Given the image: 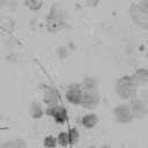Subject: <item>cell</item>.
<instances>
[{
  "label": "cell",
  "instance_id": "9a60e30c",
  "mask_svg": "<svg viewBox=\"0 0 148 148\" xmlns=\"http://www.w3.org/2000/svg\"><path fill=\"white\" fill-rule=\"evenodd\" d=\"M67 133H68V138H69V145L71 146L76 145L80 140V132L77 131V128L76 127H71L67 131Z\"/></svg>",
  "mask_w": 148,
  "mask_h": 148
},
{
  "label": "cell",
  "instance_id": "e0dca14e",
  "mask_svg": "<svg viewBox=\"0 0 148 148\" xmlns=\"http://www.w3.org/2000/svg\"><path fill=\"white\" fill-rule=\"evenodd\" d=\"M43 146L45 148H57V146H58L57 136H54V135H46V136H44Z\"/></svg>",
  "mask_w": 148,
  "mask_h": 148
},
{
  "label": "cell",
  "instance_id": "8fae6325",
  "mask_svg": "<svg viewBox=\"0 0 148 148\" xmlns=\"http://www.w3.org/2000/svg\"><path fill=\"white\" fill-rule=\"evenodd\" d=\"M133 80L135 81V83L140 87V86H145L148 83V68L146 67H140L136 68L133 74H131Z\"/></svg>",
  "mask_w": 148,
  "mask_h": 148
},
{
  "label": "cell",
  "instance_id": "2e32d148",
  "mask_svg": "<svg viewBox=\"0 0 148 148\" xmlns=\"http://www.w3.org/2000/svg\"><path fill=\"white\" fill-rule=\"evenodd\" d=\"M57 141H58V146H60L61 148H66L69 146V138H68V133L67 132H59L57 134Z\"/></svg>",
  "mask_w": 148,
  "mask_h": 148
},
{
  "label": "cell",
  "instance_id": "ba28073f",
  "mask_svg": "<svg viewBox=\"0 0 148 148\" xmlns=\"http://www.w3.org/2000/svg\"><path fill=\"white\" fill-rule=\"evenodd\" d=\"M101 102V95L98 91H86L84 90V96L81 106L88 110H94L98 106Z\"/></svg>",
  "mask_w": 148,
  "mask_h": 148
},
{
  "label": "cell",
  "instance_id": "44dd1931",
  "mask_svg": "<svg viewBox=\"0 0 148 148\" xmlns=\"http://www.w3.org/2000/svg\"><path fill=\"white\" fill-rule=\"evenodd\" d=\"M98 148H112L110 145H108V143H103V145H101Z\"/></svg>",
  "mask_w": 148,
  "mask_h": 148
},
{
  "label": "cell",
  "instance_id": "7402d4cb",
  "mask_svg": "<svg viewBox=\"0 0 148 148\" xmlns=\"http://www.w3.org/2000/svg\"><path fill=\"white\" fill-rule=\"evenodd\" d=\"M86 148H97V147H96L95 145H88V146H87Z\"/></svg>",
  "mask_w": 148,
  "mask_h": 148
},
{
  "label": "cell",
  "instance_id": "7a4b0ae2",
  "mask_svg": "<svg viewBox=\"0 0 148 148\" xmlns=\"http://www.w3.org/2000/svg\"><path fill=\"white\" fill-rule=\"evenodd\" d=\"M112 114H113L116 123L120 125H127L134 120V117H133V113L131 111L128 103L117 104L112 110Z\"/></svg>",
  "mask_w": 148,
  "mask_h": 148
},
{
  "label": "cell",
  "instance_id": "603a6c76",
  "mask_svg": "<svg viewBox=\"0 0 148 148\" xmlns=\"http://www.w3.org/2000/svg\"><path fill=\"white\" fill-rule=\"evenodd\" d=\"M147 116H148V113H147Z\"/></svg>",
  "mask_w": 148,
  "mask_h": 148
},
{
  "label": "cell",
  "instance_id": "8992f818",
  "mask_svg": "<svg viewBox=\"0 0 148 148\" xmlns=\"http://www.w3.org/2000/svg\"><path fill=\"white\" fill-rule=\"evenodd\" d=\"M45 113L47 116H50L59 125H64L68 120V111L62 105H56V106L46 108Z\"/></svg>",
  "mask_w": 148,
  "mask_h": 148
},
{
  "label": "cell",
  "instance_id": "9c48e42d",
  "mask_svg": "<svg viewBox=\"0 0 148 148\" xmlns=\"http://www.w3.org/2000/svg\"><path fill=\"white\" fill-rule=\"evenodd\" d=\"M43 102L46 105V108L59 105L58 104L59 103V96H58L57 90L53 87H50V86L44 87V89H43Z\"/></svg>",
  "mask_w": 148,
  "mask_h": 148
},
{
  "label": "cell",
  "instance_id": "6da1fadb",
  "mask_svg": "<svg viewBox=\"0 0 148 148\" xmlns=\"http://www.w3.org/2000/svg\"><path fill=\"white\" fill-rule=\"evenodd\" d=\"M139 86L133 80L132 75L119 76L114 81V92L123 101H131L135 97Z\"/></svg>",
  "mask_w": 148,
  "mask_h": 148
},
{
  "label": "cell",
  "instance_id": "7c38bea8",
  "mask_svg": "<svg viewBox=\"0 0 148 148\" xmlns=\"http://www.w3.org/2000/svg\"><path fill=\"white\" fill-rule=\"evenodd\" d=\"M29 114L34 120H39V119H42L44 117L45 110H44L43 105L39 102L32 101L30 103V106H29Z\"/></svg>",
  "mask_w": 148,
  "mask_h": 148
},
{
  "label": "cell",
  "instance_id": "ffe728a7",
  "mask_svg": "<svg viewBox=\"0 0 148 148\" xmlns=\"http://www.w3.org/2000/svg\"><path fill=\"white\" fill-rule=\"evenodd\" d=\"M142 8H145L146 10H148V0H145V1H139L138 2Z\"/></svg>",
  "mask_w": 148,
  "mask_h": 148
},
{
  "label": "cell",
  "instance_id": "5bb4252c",
  "mask_svg": "<svg viewBox=\"0 0 148 148\" xmlns=\"http://www.w3.org/2000/svg\"><path fill=\"white\" fill-rule=\"evenodd\" d=\"M23 5L28 7L31 12H38L44 6V2L40 0H28V1H24Z\"/></svg>",
  "mask_w": 148,
  "mask_h": 148
},
{
  "label": "cell",
  "instance_id": "d6986e66",
  "mask_svg": "<svg viewBox=\"0 0 148 148\" xmlns=\"http://www.w3.org/2000/svg\"><path fill=\"white\" fill-rule=\"evenodd\" d=\"M56 53H57L58 59H60V60H65V59L68 57V49H67V46L61 45V46H59V47L57 49Z\"/></svg>",
  "mask_w": 148,
  "mask_h": 148
},
{
  "label": "cell",
  "instance_id": "277c9868",
  "mask_svg": "<svg viewBox=\"0 0 148 148\" xmlns=\"http://www.w3.org/2000/svg\"><path fill=\"white\" fill-rule=\"evenodd\" d=\"M84 96V89L82 88L81 83H73L66 90L65 97L68 103L72 105H81Z\"/></svg>",
  "mask_w": 148,
  "mask_h": 148
},
{
  "label": "cell",
  "instance_id": "4fadbf2b",
  "mask_svg": "<svg viewBox=\"0 0 148 148\" xmlns=\"http://www.w3.org/2000/svg\"><path fill=\"white\" fill-rule=\"evenodd\" d=\"M81 86L86 91H98V80L94 75H87L82 80Z\"/></svg>",
  "mask_w": 148,
  "mask_h": 148
},
{
  "label": "cell",
  "instance_id": "5b68a950",
  "mask_svg": "<svg viewBox=\"0 0 148 148\" xmlns=\"http://www.w3.org/2000/svg\"><path fill=\"white\" fill-rule=\"evenodd\" d=\"M67 12L66 9L59 3L54 2L51 5L49 13L46 15L45 21H53V22H67Z\"/></svg>",
  "mask_w": 148,
  "mask_h": 148
},
{
  "label": "cell",
  "instance_id": "30bf717a",
  "mask_svg": "<svg viewBox=\"0 0 148 148\" xmlns=\"http://www.w3.org/2000/svg\"><path fill=\"white\" fill-rule=\"evenodd\" d=\"M80 123H81V125H82L84 128H87V130H92V128H95V127L98 125L99 118H98V116H97L95 112H88V113H86V114H83V116L81 117Z\"/></svg>",
  "mask_w": 148,
  "mask_h": 148
},
{
  "label": "cell",
  "instance_id": "52a82bcc",
  "mask_svg": "<svg viewBox=\"0 0 148 148\" xmlns=\"http://www.w3.org/2000/svg\"><path fill=\"white\" fill-rule=\"evenodd\" d=\"M128 105L131 108L134 119H142L148 113V106L141 98H138V97L132 98L131 101H128Z\"/></svg>",
  "mask_w": 148,
  "mask_h": 148
},
{
  "label": "cell",
  "instance_id": "3957f363",
  "mask_svg": "<svg viewBox=\"0 0 148 148\" xmlns=\"http://www.w3.org/2000/svg\"><path fill=\"white\" fill-rule=\"evenodd\" d=\"M130 16L135 25L142 29H148V10L142 8L138 2L131 5Z\"/></svg>",
  "mask_w": 148,
  "mask_h": 148
},
{
  "label": "cell",
  "instance_id": "ac0fdd59",
  "mask_svg": "<svg viewBox=\"0 0 148 148\" xmlns=\"http://www.w3.org/2000/svg\"><path fill=\"white\" fill-rule=\"evenodd\" d=\"M10 147L12 148H28V145L24 139L22 138H14L10 140Z\"/></svg>",
  "mask_w": 148,
  "mask_h": 148
}]
</instances>
